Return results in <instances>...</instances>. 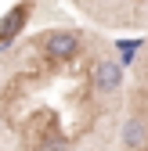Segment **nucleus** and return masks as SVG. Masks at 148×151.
I'll return each mask as SVG.
<instances>
[{
	"label": "nucleus",
	"mask_w": 148,
	"mask_h": 151,
	"mask_svg": "<svg viewBox=\"0 0 148 151\" xmlns=\"http://www.w3.org/2000/svg\"><path fill=\"white\" fill-rule=\"evenodd\" d=\"M44 50L51 54L54 61H69V58H76V54H80V32H72V29H54V32H47Z\"/></svg>",
	"instance_id": "f257e3e1"
},
{
	"label": "nucleus",
	"mask_w": 148,
	"mask_h": 151,
	"mask_svg": "<svg viewBox=\"0 0 148 151\" xmlns=\"http://www.w3.org/2000/svg\"><path fill=\"white\" fill-rule=\"evenodd\" d=\"M119 83H123V61L101 58L94 65V86H98V93H116Z\"/></svg>",
	"instance_id": "f03ea898"
},
{
	"label": "nucleus",
	"mask_w": 148,
	"mask_h": 151,
	"mask_svg": "<svg viewBox=\"0 0 148 151\" xmlns=\"http://www.w3.org/2000/svg\"><path fill=\"white\" fill-rule=\"evenodd\" d=\"M123 147L126 151H144L148 147V119L141 115H130L123 126Z\"/></svg>",
	"instance_id": "7ed1b4c3"
}]
</instances>
